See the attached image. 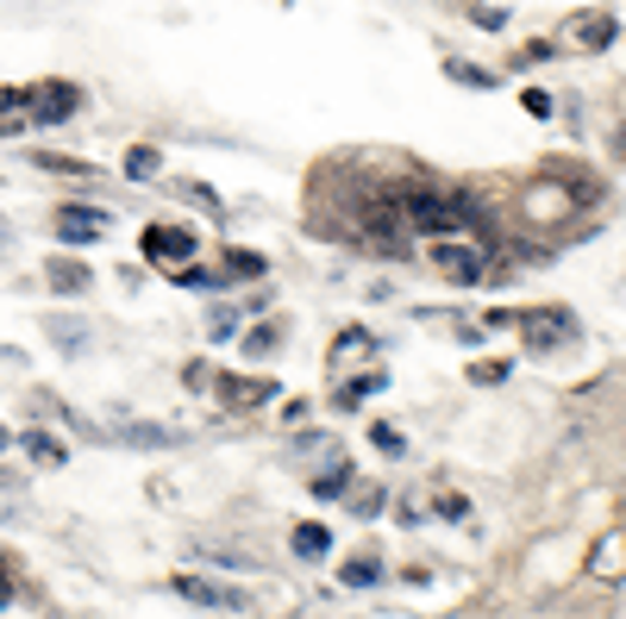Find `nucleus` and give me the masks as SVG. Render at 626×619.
Masks as SVG:
<instances>
[{"mask_svg":"<svg viewBox=\"0 0 626 619\" xmlns=\"http://www.w3.org/2000/svg\"><path fill=\"white\" fill-rule=\"evenodd\" d=\"M395 213L414 225V232H426V238H445V232H457V225L470 220V200L451 195V188L420 182V188H401L395 195Z\"/></svg>","mask_w":626,"mask_h":619,"instance_id":"f257e3e1","label":"nucleus"},{"mask_svg":"<svg viewBox=\"0 0 626 619\" xmlns=\"http://www.w3.org/2000/svg\"><path fill=\"white\" fill-rule=\"evenodd\" d=\"M75 107H82V95H75L70 82H38V88H32V107H25V113H32V125H63L75 113Z\"/></svg>","mask_w":626,"mask_h":619,"instance_id":"f03ea898","label":"nucleus"},{"mask_svg":"<svg viewBox=\"0 0 626 619\" xmlns=\"http://www.w3.org/2000/svg\"><path fill=\"white\" fill-rule=\"evenodd\" d=\"M426 257H432V270L451 275V282H476V275H482V250L476 245H445V238H432Z\"/></svg>","mask_w":626,"mask_h":619,"instance_id":"7ed1b4c3","label":"nucleus"},{"mask_svg":"<svg viewBox=\"0 0 626 619\" xmlns=\"http://www.w3.org/2000/svg\"><path fill=\"white\" fill-rule=\"evenodd\" d=\"M589 575H601V582H621L626 575V525L596 538V550H589Z\"/></svg>","mask_w":626,"mask_h":619,"instance_id":"20e7f679","label":"nucleus"},{"mask_svg":"<svg viewBox=\"0 0 626 619\" xmlns=\"http://www.w3.org/2000/svg\"><path fill=\"white\" fill-rule=\"evenodd\" d=\"M175 595L200 601V607H250V595L225 589V582H200V575H182V582H175Z\"/></svg>","mask_w":626,"mask_h":619,"instance_id":"39448f33","label":"nucleus"},{"mask_svg":"<svg viewBox=\"0 0 626 619\" xmlns=\"http://www.w3.org/2000/svg\"><path fill=\"white\" fill-rule=\"evenodd\" d=\"M145 257H195V232H182V225H150L145 232Z\"/></svg>","mask_w":626,"mask_h":619,"instance_id":"423d86ee","label":"nucleus"},{"mask_svg":"<svg viewBox=\"0 0 626 619\" xmlns=\"http://www.w3.org/2000/svg\"><path fill=\"white\" fill-rule=\"evenodd\" d=\"M107 225H100L95 207H57V238H75V245H88V238H100Z\"/></svg>","mask_w":626,"mask_h":619,"instance_id":"0eeeda50","label":"nucleus"},{"mask_svg":"<svg viewBox=\"0 0 626 619\" xmlns=\"http://www.w3.org/2000/svg\"><path fill=\"white\" fill-rule=\"evenodd\" d=\"M50 288H57V295H82V288H88V270L70 263V257H57V263H50Z\"/></svg>","mask_w":626,"mask_h":619,"instance_id":"6e6552de","label":"nucleus"},{"mask_svg":"<svg viewBox=\"0 0 626 619\" xmlns=\"http://www.w3.org/2000/svg\"><path fill=\"white\" fill-rule=\"evenodd\" d=\"M326 545H332V532H326V525H300V532H295L300 557H326Z\"/></svg>","mask_w":626,"mask_h":619,"instance_id":"1a4fd4ad","label":"nucleus"},{"mask_svg":"<svg viewBox=\"0 0 626 619\" xmlns=\"http://www.w3.org/2000/svg\"><path fill=\"white\" fill-rule=\"evenodd\" d=\"M125 175H138V182H150V175H157V150H132V157H125Z\"/></svg>","mask_w":626,"mask_h":619,"instance_id":"9d476101","label":"nucleus"},{"mask_svg":"<svg viewBox=\"0 0 626 619\" xmlns=\"http://www.w3.org/2000/svg\"><path fill=\"white\" fill-rule=\"evenodd\" d=\"M25 450H32L38 463H63V445H50L45 432H32V438H25Z\"/></svg>","mask_w":626,"mask_h":619,"instance_id":"9b49d317","label":"nucleus"},{"mask_svg":"<svg viewBox=\"0 0 626 619\" xmlns=\"http://www.w3.org/2000/svg\"><path fill=\"white\" fill-rule=\"evenodd\" d=\"M582 20H589V25H576V38H582V45H607V25H601V13H582Z\"/></svg>","mask_w":626,"mask_h":619,"instance_id":"f8f14e48","label":"nucleus"},{"mask_svg":"<svg viewBox=\"0 0 626 619\" xmlns=\"http://www.w3.org/2000/svg\"><path fill=\"white\" fill-rule=\"evenodd\" d=\"M225 263H232V275H263V257H250V250H232Z\"/></svg>","mask_w":626,"mask_h":619,"instance_id":"ddd939ff","label":"nucleus"},{"mask_svg":"<svg viewBox=\"0 0 626 619\" xmlns=\"http://www.w3.org/2000/svg\"><path fill=\"white\" fill-rule=\"evenodd\" d=\"M345 582H376V557H351V564H345Z\"/></svg>","mask_w":626,"mask_h":619,"instance_id":"4468645a","label":"nucleus"}]
</instances>
